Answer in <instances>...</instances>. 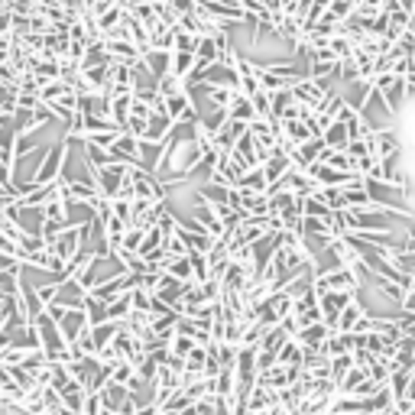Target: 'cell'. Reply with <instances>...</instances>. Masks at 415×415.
<instances>
[{
    "instance_id": "6da1fadb",
    "label": "cell",
    "mask_w": 415,
    "mask_h": 415,
    "mask_svg": "<svg viewBox=\"0 0 415 415\" xmlns=\"http://www.w3.org/2000/svg\"><path fill=\"white\" fill-rule=\"evenodd\" d=\"M357 299V292H322L318 295V308H322V322L328 324L331 331H334V324H338L341 312H344L351 302Z\"/></svg>"
},
{
    "instance_id": "7a4b0ae2",
    "label": "cell",
    "mask_w": 415,
    "mask_h": 415,
    "mask_svg": "<svg viewBox=\"0 0 415 415\" xmlns=\"http://www.w3.org/2000/svg\"><path fill=\"white\" fill-rule=\"evenodd\" d=\"M91 328L88 324V315H85V308H69L65 315H62V322H59V331H62V338L69 341H78V334H85V331Z\"/></svg>"
},
{
    "instance_id": "3957f363",
    "label": "cell",
    "mask_w": 415,
    "mask_h": 415,
    "mask_svg": "<svg viewBox=\"0 0 415 415\" xmlns=\"http://www.w3.org/2000/svg\"><path fill=\"white\" fill-rule=\"evenodd\" d=\"M85 299H88V292L81 289V283H78V279H65V283L55 289V302H52V305H62V308H85Z\"/></svg>"
},
{
    "instance_id": "277c9868",
    "label": "cell",
    "mask_w": 415,
    "mask_h": 415,
    "mask_svg": "<svg viewBox=\"0 0 415 415\" xmlns=\"http://www.w3.org/2000/svg\"><path fill=\"white\" fill-rule=\"evenodd\" d=\"M94 217L98 215H94L91 201H78V198L65 201V227H88Z\"/></svg>"
},
{
    "instance_id": "5b68a950",
    "label": "cell",
    "mask_w": 415,
    "mask_h": 415,
    "mask_svg": "<svg viewBox=\"0 0 415 415\" xmlns=\"http://www.w3.org/2000/svg\"><path fill=\"white\" fill-rule=\"evenodd\" d=\"M380 94H383V101H386V108H390V114H392V117H399V114H402V108H406V101H409L406 78L396 75V78L390 81V85H386L383 91H380Z\"/></svg>"
},
{
    "instance_id": "8992f818",
    "label": "cell",
    "mask_w": 415,
    "mask_h": 415,
    "mask_svg": "<svg viewBox=\"0 0 415 415\" xmlns=\"http://www.w3.org/2000/svg\"><path fill=\"white\" fill-rule=\"evenodd\" d=\"M260 169H263V176H266V188H269V185H276L279 178L285 176V172L292 169V162H289V153H283V149L276 147L273 153H269V159L260 166Z\"/></svg>"
},
{
    "instance_id": "52a82bcc",
    "label": "cell",
    "mask_w": 415,
    "mask_h": 415,
    "mask_svg": "<svg viewBox=\"0 0 415 415\" xmlns=\"http://www.w3.org/2000/svg\"><path fill=\"white\" fill-rule=\"evenodd\" d=\"M78 244H81V234H78V227H69V231H62L59 237L49 244V250H52V254L59 256L62 263H69L72 256L78 254Z\"/></svg>"
},
{
    "instance_id": "ba28073f",
    "label": "cell",
    "mask_w": 415,
    "mask_h": 415,
    "mask_svg": "<svg viewBox=\"0 0 415 415\" xmlns=\"http://www.w3.org/2000/svg\"><path fill=\"white\" fill-rule=\"evenodd\" d=\"M328 334H331V328L324 322H318V324H308V328H299V334L292 341H299L302 351H322Z\"/></svg>"
},
{
    "instance_id": "9c48e42d",
    "label": "cell",
    "mask_w": 415,
    "mask_h": 415,
    "mask_svg": "<svg viewBox=\"0 0 415 415\" xmlns=\"http://www.w3.org/2000/svg\"><path fill=\"white\" fill-rule=\"evenodd\" d=\"M140 62H143V69L149 72V75L159 81L162 75H169V65H172V52H162V49H149V52L140 55Z\"/></svg>"
},
{
    "instance_id": "30bf717a",
    "label": "cell",
    "mask_w": 415,
    "mask_h": 415,
    "mask_svg": "<svg viewBox=\"0 0 415 415\" xmlns=\"http://www.w3.org/2000/svg\"><path fill=\"white\" fill-rule=\"evenodd\" d=\"M101 406L108 409V412H120V406L127 399H130V392H127V386H120V383H114V380H108V383L101 386Z\"/></svg>"
},
{
    "instance_id": "8fae6325",
    "label": "cell",
    "mask_w": 415,
    "mask_h": 415,
    "mask_svg": "<svg viewBox=\"0 0 415 415\" xmlns=\"http://www.w3.org/2000/svg\"><path fill=\"white\" fill-rule=\"evenodd\" d=\"M172 133V120H169V114H156L153 110V117L147 120V137L143 140H149V143H166V137Z\"/></svg>"
},
{
    "instance_id": "7c38bea8",
    "label": "cell",
    "mask_w": 415,
    "mask_h": 415,
    "mask_svg": "<svg viewBox=\"0 0 415 415\" xmlns=\"http://www.w3.org/2000/svg\"><path fill=\"white\" fill-rule=\"evenodd\" d=\"M279 133H283L289 143H295V147H302L305 140L315 137V133L308 130V123H305V120H283V123H279Z\"/></svg>"
},
{
    "instance_id": "4fadbf2b",
    "label": "cell",
    "mask_w": 415,
    "mask_h": 415,
    "mask_svg": "<svg viewBox=\"0 0 415 415\" xmlns=\"http://www.w3.org/2000/svg\"><path fill=\"white\" fill-rule=\"evenodd\" d=\"M227 114H231V120H240V123H254L256 120V110H254V101L244 98V94H234L231 108H227Z\"/></svg>"
},
{
    "instance_id": "5bb4252c",
    "label": "cell",
    "mask_w": 415,
    "mask_h": 415,
    "mask_svg": "<svg viewBox=\"0 0 415 415\" xmlns=\"http://www.w3.org/2000/svg\"><path fill=\"white\" fill-rule=\"evenodd\" d=\"M234 188H240V192H254V195H266V176H263L260 166H256V169H246Z\"/></svg>"
},
{
    "instance_id": "9a60e30c",
    "label": "cell",
    "mask_w": 415,
    "mask_h": 415,
    "mask_svg": "<svg viewBox=\"0 0 415 415\" xmlns=\"http://www.w3.org/2000/svg\"><path fill=\"white\" fill-rule=\"evenodd\" d=\"M302 217H322V221L331 224V217H334V211H331L328 205H324L318 195H305L302 198Z\"/></svg>"
},
{
    "instance_id": "2e32d148",
    "label": "cell",
    "mask_w": 415,
    "mask_h": 415,
    "mask_svg": "<svg viewBox=\"0 0 415 415\" xmlns=\"http://www.w3.org/2000/svg\"><path fill=\"white\" fill-rule=\"evenodd\" d=\"M117 331H120V322H104V324H91V341L94 347H98V354L104 351V347L110 344V341L117 338Z\"/></svg>"
},
{
    "instance_id": "e0dca14e",
    "label": "cell",
    "mask_w": 415,
    "mask_h": 415,
    "mask_svg": "<svg viewBox=\"0 0 415 415\" xmlns=\"http://www.w3.org/2000/svg\"><path fill=\"white\" fill-rule=\"evenodd\" d=\"M285 341H292L289 334H285V328H283V324H273V328H269L266 334L260 338V351H269V354H279Z\"/></svg>"
},
{
    "instance_id": "ac0fdd59",
    "label": "cell",
    "mask_w": 415,
    "mask_h": 415,
    "mask_svg": "<svg viewBox=\"0 0 415 415\" xmlns=\"http://www.w3.org/2000/svg\"><path fill=\"white\" fill-rule=\"evenodd\" d=\"M166 273H169V276H176V279H182V283H195L188 254H185V256H169V260H166Z\"/></svg>"
},
{
    "instance_id": "d6986e66",
    "label": "cell",
    "mask_w": 415,
    "mask_h": 415,
    "mask_svg": "<svg viewBox=\"0 0 415 415\" xmlns=\"http://www.w3.org/2000/svg\"><path fill=\"white\" fill-rule=\"evenodd\" d=\"M130 104H133V91L114 94V98H110V120H114L120 130H123V123H127V117H130Z\"/></svg>"
},
{
    "instance_id": "ffe728a7",
    "label": "cell",
    "mask_w": 415,
    "mask_h": 415,
    "mask_svg": "<svg viewBox=\"0 0 415 415\" xmlns=\"http://www.w3.org/2000/svg\"><path fill=\"white\" fill-rule=\"evenodd\" d=\"M322 140H324V147L328 149H347V143H351V137H347V127L344 123H331L328 130L322 133Z\"/></svg>"
},
{
    "instance_id": "44dd1931",
    "label": "cell",
    "mask_w": 415,
    "mask_h": 415,
    "mask_svg": "<svg viewBox=\"0 0 415 415\" xmlns=\"http://www.w3.org/2000/svg\"><path fill=\"white\" fill-rule=\"evenodd\" d=\"M360 315H363V308H360V302H351V305L341 312V318H338V324H334V331H341V334H351L354 331V324L360 322Z\"/></svg>"
},
{
    "instance_id": "7402d4cb",
    "label": "cell",
    "mask_w": 415,
    "mask_h": 415,
    "mask_svg": "<svg viewBox=\"0 0 415 415\" xmlns=\"http://www.w3.org/2000/svg\"><path fill=\"white\" fill-rule=\"evenodd\" d=\"M195 59L205 62V65H215V62L221 59V52H217V39L215 36H201L198 46H195Z\"/></svg>"
},
{
    "instance_id": "603a6c76",
    "label": "cell",
    "mask_w": 415,
    "mask_h": 415,
    "mask_svg": "<svg viewBox=\"0 0 415 415\" xmlns=\"http://www.w3.org/2000/svg\"><path fill=\"white\" fill-rule=\"evenodd\" d=\"M354 10H357V0H331L328 10H324V16H328V20H334V23H344Z\"/></svg>"
},
{
    "instance_id": "cb8c5ba5",
    "label": "cell",
    "mask_w": 415,
    "mask_h": 415,
    "mask_svg": "<svg viewBox=\"0 0 415 415\" xmlns=\"http://www.w3.org/2000/svg\"><path fill=\"white\" fill-rule=\"evenodd\" d=\"M276 360H279V367H302V347H299V341H285L283 351L276 354Z\"/></svg>"
},
{
    "instance_id": "d4e9b609",
    "label": "cell",
    "mask_w": 415,
    "mask_h": 415,
    "mask_svg": "<svg viewBox=\"0 0 415 415\" xmlns=\"http://www.w3.org/2000/svg\"><path fill=\"white\" fill-rule=\"evenodd\" d=\"M192 69H195V52H172V65H169L172 75H178L185 81Z\"/></svg>"
},
{
    "instance_id": "484cf974",
    "label": "cell",
    "mask_w": 415,
    "mask_h": 415,
    "mask_svg": "<svg viewBox=\"0 0 415 415\" xmlns=\"http://www.w3.org/2000/svg\"><path fill=\"white\" fill-rule=\"evenodd\" d=\"M85 315H88V324L110 322V318H108V305H104V302H98L94 295H88V299H85Z\"/></svg>"
},
{
    "instance_id": "4316f807",
    "label": "cell",
    "mask_w": 415,
    "mask_h": 415,
    "mask_svg": "<svg viewBox=\"0 0 415 415\" xmlns=\"http://www.w3.org/2000/svg\"><path fill=\"white\" fill-rule=\"evenodd\" d=\"M182 88H185V81L178 75H172V72H169V75H162L159 81H156V94H159V98H172V94H178Z\"/></svg>"
},
{
    "instance_id": "83f0119b",
    "label": "cell",
    "mask_w": 415,
    "mask_h": 415,
    "mask_svg": "<svg viewBox=\"0 0 415 415\" xmlns=\"http://www.w3.org/2000/svg\"><path fill=\"white\" fill-rule=\"evenodd\" d=\"M215 396H221V399H231L234 396V370H221L215 380Z\"/></svg>"
},
{
    "instance_id": "f1b7e54d",
    "label": "cell",
    "mask_w": 415,
    "mask_h": 415,
    "mask_svg": "<svg viewBox=\"0 0 415 415\" xmlns=\"http://www.w3.org/2000/svg\"><path fill=\"white\" fill-rule=\"evenodd\" d=\"M108 318H110V322H120V324L130 318V292L120 295L117 302H110V305H108Z\"/></svg>"
},
{
    "instance_id": "f546056e",
    "label": "cell",
    "mask_w": 415,
    "mask_h": 415,
    "mask_svg": "<svg viewBox=\"0 0 415 415\" xmlns=\"http://www.w3.org/2000/svg\"><path fill=\"white\" fill-rule=\"evenodd\" d=\"M354 367V354H338V357H331V380L334 383H341L344 380V373Z\"/></svg>"
},
{
    "instance_id": "4dcf8cb0",
    "label": "cell",
    "mask_w": 415,
    "mask_h": 415,
    "mask_svg": "<svg viewBox=\"0 0 415 415\" xmlns=\"http://www.w3.org/2000/svg\"><path fill=\"white\" fill-rule=\"evenodd\" d=\"M0 295H20V269L0 273Z\"/></svg>"
},
{
    "instance_id": "1f68e13d",
    "label": "cell",
    "mask_w": 415,
    "mask_h": 415,
    "mask_svg": "<svg viewBox=\"0 0 415 415\" xmlns=\"http://www.w3.org/2000/svg\"><path fill=\"white\" fill-rule=\"evenodd\" d=\"M195 347H198V344H195V338H188V334H176V338H172V344H169V351L185 360V357L192 354Z\"/></svg>"
},
{
    "instance_id": "d6a6232c",
    "label": "cell",
    "mask_w": 415,
    "mask_h": 415,
    "mask_svg": "<svg viewBox=\"0 0 415 415\" xmlns=\"http://www.w3.org/2000/svg\"><path fill=\"white\" fill-rule=\"evenodd\" d=\"M16 110V88L0 85V114H13Z\"/></svg>"
},
{
    "instance_id": "836d02e7",
    "label": "cell",
    "mask_w": 415,
    "mask_h": 415,
    "mask_svg": "<svg viewBox=\"0 0 415 415\" xmlns=\"http://www.w3.org/2000/svg\"><path fill=\"white\" fill-rule=\"evenodd\" d=\"M110 208H114V217H117V221H123L127 227H130V201L114 198V201H110Z\"/></svg>"
},
{
    "instance_id": "e575fe53",
    "label": "cell",
    "mask_w": 415,
    "mask_h": 415,
    "mask_svg": "<svg viewBox=\"0 0 415 415\" xmlns=\"http://www.w3.org/2000/svg\"><path fill=\"white\" fill-rule=\"evenodd\" d=\"M250 101H254V110H256V117H266V120H269V94L260 88V91H256Z\"/></svg>"
},
{
    "instance_id": "d590c367",
    "label": "cell",
    "mask_w": 415,
    "mask_h": 415,
    "mask_svg": "<svg viewBox=\"0 0 415 415\" xmlns=\"http://www.w3.org/2000/svg\"><path fill=\"white\" fill-rule=\"evenodd\" d=\"M351 159H360V156H370V147H367V140H351L347 143V149H344Z\"/></svg>"
},
{
    "instance_id": "8d00e7d4",
    "label": "cell",
    "mask_w": 415,
    "mask_h": 415,
    "mask_svg": "<svg viewBox=\"0 0 415 415\" xmlns=\"http://www.w3.org/2000/svg\"><path fill=\"white\" fill-rule=\"evenodd\" d=\"M101 409H104V406H101V396H98V392H88L85 406H81V415H101Z\"/></svg>"
},
{
    "instance_id": "74e56055",
    "label": "cell",
    "mask_w": 415,
    "mask_h": 415,
    "mask_svg": "<svg viewBox=\"0 0 415 415\" xmlns=\"http://www.w3.org/2000/svg\"><path fill=\"white\" fill-rule=\"evenodd\" d=\"M52 415H81V412H72V409H65V406H62V409H55Z\"/></svg>"
},
{
    "instance_id": "f35d334b",
    "label": "cell",
    "mask_w": 415,
    "mask_h": 415,
    "mask_svg": "<svg viewBox=\"0 0 415 415\" xmlns=\"http://www.w3.org/2000/svg\"><path fill=\"white\" fill-rule=\"evenodd\" d=\"M0 415H7V412H4V399H0Z\"/></svg>"
},
{
    "instance_id": "ab89813d",
    "label": "cell",
    "mask_w": 415,
    "mask_h": 415,
    "mask_svg": "<svg viewBox=\"0 0 415 415\" xmlns=\"http://www.w3.org/2000/svg\"><path fill=\"white\" fill-rule=\"evenodd\" d=\"M46 415H52V412H46Z\"/></svg>"
}]
</instances>
